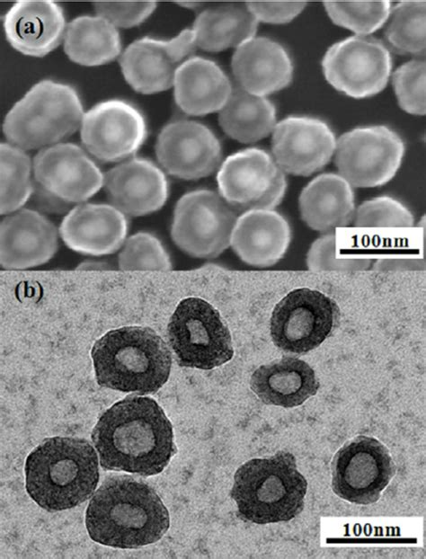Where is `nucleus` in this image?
<instances>
[{
	"mask_svg": "<svg viewBox=\"0 0 426 559\" xmlns=\"http://www.w3.org/2000/svg\"><path fill=\"white\" fill-rule=\"evenodd\" d=\"M258 21L245 4L227 3L200 13L192 24L196 48L217 52L255 36Z\"/></svg>",
	"mask_w": 426,
	"mask_h": 559,
	"instance_id": "28",
	"label": "nucleus"
},
{
	"mask_svg": "<svg viewBox=\"0 0 426 559\" xmlns=\"http://www.w3.org/2000/svg\"><path fill=\"white\" fill-rule=\"evenodd\" d=\"M424 59L413 58L398 67L392 75V83L401 109L412 115H424L425 105Z\"/></svg>",
	"mask_w": 426,
	"mask_h": 559,
	"instance_id": "37",
	"label": "nucleus"
},
{
	"mask_svg": "<svg viewBox=\"0 0 426 559\" xmlns=\"http://www.w3.org/2000/svg\"><path fill=\"white\" fill-rule=\"evenodd\" d=\"M298 207L300 217L307 226L327 234L348 226L353 219L354 192L340 174L322 173L303 188Z\"/></svg>",
	"mask_w": 426,
	"mask_h": 559,
	"instance_id": "27",
	"label": "nucleus"
},
{
	"mask_svg": "<svg viewBox=\"0 0 426 559\" xmlns=\"http://www.w3.org/2000/svg\"><path fill=\"white\" fill-rule=\"evenodd\" d=\"M371 259L338 249L336 235L327 233L317 238L306 254L307 268L315 272H355L367 270Z\"/></svg>",
	"mask_w": 426,
	"mask_h": 559,
	"instance_id": "35",
	"label": "nucleus"
},
{
	"mask_svg": "<svg viewBox=\"0 0 426 559\" xmlns=\"http://www.w3.org/2000/svg\"><path fill=\"white\" fill-rule=\"evenodd\" d=\"M155 152L163 169L182 180L210 175L222 157L218 138L206 125L189 120L167 123L159 132Z\"/></svg>",
	"mask_w": 426,
	"mask_h": 559,
	"instance_id": "17",
	"label": "nucleus"
},
{
	"mask_svg": "<svg viewBox=\"0 0 426 559\" xmlns=\"http://www.w3.org/2000/svg\"><path fill=\"white\" fill-rule=\"evenodd\" d=\"M103 189L111 205L131 217L160 209L169 193L164 173L154 162L143 157H131L108 170Z\"/></svg>",
	"mask_w": 426,
	"mask_h": 559,
	"instance_id": "19",
	"label": "nucleus"
},
{
	"mask_svg": "<svg viewBox=\"0 0 426 559\" xmlns=\"http://www.w3.org/2000/svg\"><path fill=\"white\" fill-rule=\"evenodd\" d=\"M79 129L84 149L104 163L129 159L147 137L143 113L120 99L100 102L84 111Z\"/></svg>",
	"mask_w": 426,
	"mask_h": 559,
	"instance_id": "15",
	"label": "nucleus"
},
{
	"mask_svg": "<svg viewBox=\"0 0 426 559\" xmlns=\"http://www.w3.org/2000/svg\"><path fill=\"white\" fill-rule=\"evenodd\" d=\"M173 87L176 105L191 116L219 111L233 90L228 76L216 62L194 56L179 66Z\"/></svg>",
	"mask_w": 426,
	"mask_h": 559,
	"instance_id": "25",
	"label": "nucleus"
},
{
	"mask_svg": "<svg viewBox=\"0 0 426 559\" xmlns=\"http://www.w3.org/2000/svg\"><path fill=\"white\" fill-rule=\"evenodd\" d=\"M31 197L39 209L69 212L103 187L104 174L86 151L73 143H58L38 151L32 160Z\"/></svg>",
	"mask_w": 426,
	"mask_h": 559,
	"instance_id": "7",
	"label": "nucleus"
},
{
	"mask_svg": "<svg viewBox=\"0 0 426 559\" xmlns=\"http://www.w3.org/2000/svg\"><path fill=\"white\" fill-rule=\"evenodd\" d=\"M340 316L337 303L323 292L295 288L273 308L270 323L272 342L286 353L305 355L333 333Z\"/></svg>",
	"mask_w": 426,
	"mask_h": 559,
	"instance_id": "10",
	"label": "nucleus"
},
{
	"mask_svg": "<svg viewBox=\"0 0 426 559\" xmlns=\"http://www.w3.org/2000/svg\"><path fill=\"white\" fill-rule=\"evenodd\" d=\"M167 338L181 367L209 370L234 355L231 333L219 312L200 297L180 301L170 318Z\"/></svg>",
	"mask_w": 426,
	"mask_h": 559,
	"instance_id": "8",
	"label": "nucleus"
},
{
	"mask_svg": "<svg viewBox=\"0 0 426 559\" xmlns=\"http://www.w3.org/2000/svg\"><path fill=\"white\" fill-rule=\"evenodd\" d=\"M248 10L258 22L281 24L291 22L306 6L305 1H275L245 3Z\"/></svg>",
	"mask_w": 426,
	"mask_h": 559,
	"instance_id": "39",
	"label": "nucleus"
},
{
	"mask_svg": "<svg viewBox=\"0 0 426 559\" xmlns=\"http://www.w3.org/2000/svg\"><path fill=\"white\" fill-rule=\"evenodd\" d=\"M25 488L42 509L53 512L85 501L99 481L97 455L84 439H44L25 461Z\"/></svg>",
	"mask_w": 426,
	"mask_h": 559,
	"instance_id": "3",
	"label": "nucleus"
},
{
	"mask_svg": "<svg viewBox=\"0 0 426 559\" xmlns=\"http://www.w3.org/2000/svg\"><path fill=\"white\" fill-rule=\"evenodd\" d=\"M63 8L50 0H20L4 13L6 40L22 55L42 58L63 43L67 29Z\"/></svg>",
	"mask_w": 426,
	"mask_h": 559,
	"instance_id": "20",
	"label": "nucleus"
},
{
	"mask_svg": "<svg viewBox=\"0 0 426 559\" xmlns=\"http://www.w3.org/2000/svg\"><path fill=\"white\" fill-rule=\"evenodd\" d=\"M336 138L324 120L288 116L277 122L271 138L276 164L287 173L308 176L325 166L334 155Z\"/></svg>",
	"mask_w": 426,
	"mask_h": 559,
	"instance_id": "18",
	"label": "nucleus"
},
{
	"mask_svg": "<svg viewBox=\"0 0 426 559\" xmlns=\"http://www.w3.org/2000/svg\"><path fill=\"white\" fill-rule=\"evenodd\" d=\"M231 67L238 86L266 97L287 87L293 77L292 60L279 42L253 37L235 50Z\"/></svg>",
	"mask_w": 426,
	"mask_h": 559,
	"instance_id": "23",
	"label": "nucleus"
},
{
	"mask_svg": "<svg viewBox=\"0 0 426 559\" xmlns=\"http://www.w3.org/2000/svg\"><path fill=\"white\" fill-rule=\"evenodd\" d=\"M352 222L358 228H409L413 226L414 217L399 200L379 196L360 204Z\"/></svg>",
	"mask_w": 426,
	"mask_h": 559,
	"instance_id": "36",
	"label": "nucleus"
},
{
	"mask_svg": "<svg viewBox=\"0 0 426 559\" xmlns=\"http://www.w3.org/2000/svg\"><path fill=\"white\" fill-rule=\"evenodd\" d=\"M250 387L265 404L293 408L315 395L320 383L307 362L283 356L257 368L251 376Z\"/></svg>",
	"mask_w": 426,
	"mask_h": 559,
	"instance_id": "26",
	"label": "nucleus"
},
{
	"mask_svg": "<svg viewBox=\"0 0 426 559\" xmlns=\"http://www.w3.org/2000/svg\"><path fill=\"white\" fill-rule=\"evenodd\" d=\"M217 182L219 195L235 210L273 209L282 200L285 173L267 151L246 148L221 164Z\"/></svg>",
	"mask_w": 426,
	"mask_h": 559,
	"instance_id": "13",
	"label": "nucleus"
},
{
	"mask_svg": "<svg viewBox=\"0 0 426 559\" xmlns=\"http://www.w3.org/2000/svg\"><path fill=\"white\" fill-rule=\"evenodd\" d=\"M84 107L70 84L50 79L34 84L6 113L3 133L24 151L61 143L81 126Z\"/></svg>",
	"mask_w": 426,
	"mask_h": 559,
	"instance_id": "6",
	"label": "nucleus"
},
{
	"mask_svg": "<svg viewBox=\"0 0 426 559\" xmlns=\"http://www.w3.org/2000/svg\"><path fill=\"white\" fill-rule=\"evenodd\" d=\"M0 173V213L7 215L17 211L32 195V161L26 151L2 142Z\"/></svg>",
	"mask_w": 426,
	"mask_h": 559,
	"instance_id": "32",
	"label": "nucleus"
},
{
	"mask_svg": "<svg viewBox=\"0 0 426 559\" xmlns=\"http://www.w3.org/2000/svg\"><path fill=\"white\" fill-rule=\"evenodd\" d=\"M191 29H184L171 40L143 37L131 42L121 53V73L137 93L152 94L173 84L179 66L195 51Z\"/></svg>",
	"mask_w": 426,
	"mask_h": 559,
	"instance_id": "16",
	"label": "nucleus"
},
{
	"mask_svg": "<svg viewBox=\"0 0 426 559\" xmlns=\"http://www.w3.org/2000/svg\"><path fill=\"white\" fill-rule=\"evenodd\" d=\"M405 152L404 142L385 125L358 127L336 140L339 174L357 188L382 186L394 178Z\"/></svg>",
	"mask_w": 426,
	"mask_h": 559,
	"instance_id": "11",
	"label": "nucleus"
},
{
	"mask_svg": "<svg viewBox=\"0 0 426 559\" xmlns=\"http://www.w3.org/2000/svg\"><path fill=\"white\" fill-rule=\"evenodd\" d=\"M307 481L288 451L252 458L234 475L230 496L238 516L255 524L288 521L304 509Z\"/></svg>",
	"mask_w": 426,
	"mask_h": 559,
	"instance_id": "5",
	"label": "nucleus"
},
{
	"mask_svg": "<svg viewBox=\"0 0 426 559\" xmlns=\"http://www.w3.org/2000/svg\"><path fill=\"white\" fill-rule=\"evenodd\" d=\"M332 22L358 36H368L381 28L389 17L390 1H324Z\"/></svg>",
	"mask_w": 426,
	"mask_h": 559,
	"instance_id": "33",
	"label": "nucleus"
},
{
	"mask_svg": "<svg viewBox=\"0 0 426 559\" xmlns=\"http://www.w3.org/2000/svg\"><path fill=\"white\" fill-rule=\"evenodd\" d=\"M90 537L103 546L130 549L153 544L170 527L168 510L146 483L129 475L108 477L85 513Z\"/></svg>",
	"mask_w": 426,
	"mask_h": 559,
	"instance_id": "2",
	"label": "nucleus"
},
{
	"mask_svg": "<svg viewBox=\"0 0 426 559\" xmlns=\"http://www.w3.org/2000/svg\"><path fill=\"white\" fill-rule=\"evenodd\" d=\"M218 123L229 138L254 143L272 133L277 124L276 108L267 97L252 94L237 85L218 111Z\"/></svg>",
	"mask_w": 426,
	"mask_h": 559,
	"instance_id": "30",
	"label": "nucleus"
},
{
	"mask_svg": "<svg viewBox=\"0 0 426 559\" xmlns=\"http://www.w3.org/2000/svg\"><path fill=\"white\" fill-rule=\"evenodd\" d=\"M332 489L355 504L378 501L395 473L388 448L373 437L359 435L345 442L331 463Z\"/></svg>",
	"mask_w": 426,
	"mask_h": 559,
	"instance_id": "14",
	"label": "nucleus"
},
{
	"mask_svg": "<svg viewBox=\"0 0 426 559\" xmlns=\"http://www.w3.org/2000/svg\"><path fill=\"white\" fill-rule=\"evenodd\" d=\"M121 271L171 270L172 262L157 237L147 232H138L129 236L118 255Z\"/></svg>",
	"mask_w": 426,
	"mask_h": 559,
	"instance_id": "34",
	"label": "nucleus"
},
{
	"mask_svg": "<svg viewBox=\"0 0 426 559\" xmlns=\"http://www.w3.org/2000/svg\"><path fill=\"white\" fill-rule=\"evenodd\" d=\"M425 10L424 0L401 1L391 8L384 36L393 52L415 58L424 57Z\"/></svg>",
	"mask_w": 426,
	"mask_h": 559,
	"instance_id": "31",
	"label": "nucleus"
},
{
	"mask_svg": "<svg viewBox=\"0 0 426 559\" xmlns=\"http://www.w3.org/2000/svg\"><path fill=\"white\" fill-rule=\"evenodd\" d=\"M321 65L326 81L334 89L351 98L364 99L386 86L392 57L380 40L356 35L333 43Z\"/></svg>",
	"mask_w": 426,
	"mask_h": 559,
	"instance_id": "12",
	"label": "nucleus"
},
{
	"mask_svg": "<svg viewBox=\"0 0 426 559\" xmlns=\"http://www.w3.org/2000/svg\"><path fill=\"white\" fill-rule=\"evenodd\" d=\"M63 49L75 64L102 66L120 55V35L106 19L99 15H81L67 23Z\"/></svg>",
	"mask_w": 426,
	"mask_h": 559,
	"instance_id": "29",
	"label": "nucleus"
},
{
	"mask_svg": "<svg viewBox=\"0 0 426 559\" xmlns=\"http://www.w3.org/2000/svg\"><path fill=\"white\" fill-rule=\"evenodd\" d=\"M291 241L287 219L272 209L244 212L234 227L230 246L246 264L269 267L285 255Z\"/></svg>",
	"mask_w": 426,
	"mask_h": 559,
	"instance_id": "24",
	"label": "nucleus"
},
{
	"mask_svg": "<svg viewBox=\"0 0 426 559\" xmlns=\"http://www.w3.org/2000/svg\"><path fill=\"white\" fill-rule=\"evenodd\" d=\"M58 247L56 226L39 211L23 209L0 224V263L6 270H23L49 262Z\"/></svg>",
	"mask_w": 426,
	"mask_h": 559,
	"instance_id": "21",
	"label": "nucleus"
},
{
	"mask_svg": "<svg viewBox=\"0 0 426 559\" xmlns=\"http://www.w3.org/2000/svg\"><path fill=\"white\" fill-rule=\"evenodd\" d=\"M96 15H99L118 28H131L146 21L156 9L155 1L115 2L98 1L93 3Z\"/></svg>",
	"mask_w": 426,
	"mask_h": 559,
	"instance_id": "38",
	"label": "nucleus"
},
{
	"mask_svg": "<svg viewBox=\"0 0 426 559\" xmlns=\"http://www.w3.org/2000/svg\"><path fill=\"white\" fill-rule=\"evenodd\" d=\"M104 470L149 476L175 455L171 421L155 400L127 396L99 418L91 435Z\"/></svg>",
	"mask_w": 426,
	"mask_h": 559,
	"instance_id": "1",
	"label": "nucleus"
},
{
	"mask_svg": "<svg viewBox=\"0 0 426 559\" xmlns=\"http://www.w3.org/2000/svg\"><path fill=\"white\" fill-rule=\"evenodd\" d=\"M58 232L64 244L76 253L106 255L123 245L128 219L111 204L84 203L65 216Z\"/></svg>",
	"mask_w": 426,
	"mask_h": 559,
	"instance_id": "22",
	"label": "nucleus"
},
{
	"mask_svg": "<svg viewBox=\"0 0 426 559\" xmlns=\"http://www.w3.org/2000/svg\"><path fill=\"white\" fill-rule=\"evenodd\" d=\"M237 218L236 211L217 192L191 191L175 204L171 236L190 256L215 258L230 245Z\"/></svg>",
	"mask_w": 426,
	"mask_h": 559,
	"instance_id": "9",
	"label": "nucleus"
},
{
	"mask_svg": "<svg viewBox=\"0 0 426 559\" xmlns=\"http://www.w3.org/2000/svg\"><path fill=\"white\" fill-rule=\"evenodd\" d=\"M91 357L97 384L124 393L157 392L172 368L168 346L145 326L110 330L94 342Z\"/></svg>",
	"mask_w": 426,
	"mask_h": 559,
	"instance_id": "4",
	"label": "nucleus"
}]
</instances>
